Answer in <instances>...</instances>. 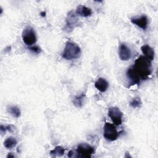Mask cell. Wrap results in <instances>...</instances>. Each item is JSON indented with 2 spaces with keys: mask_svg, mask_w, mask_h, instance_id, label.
<instances>
[{
  "mask_svg": "<svg viewBox=\"0 0 158 158\" xmlns=\"http://www.w3.org/2000/svg\"><path fill=\"white\" fill-rule=\"evenodd\" d=\"M133 67L143 80H147L152 73L151 61L144 56H139L137 58Z\"/></svg>",
  "mask_w": 158,
  "mask_h": 158,
  "instance_id": "1",
  "label": "cell"
},
{
  "mask_svg": "<svg viewBox=\"0 0 158 158\" xmlns=\"http://www.w3.org/2000/svg\"><path fill=\"white\" fill-rule=\"evenodd\" d=\"M81 55L80 48L75 43L67 41L62 52V56L66 60H73L78 59Z\"/></svg>",
  "mask_w": 158,
  "mask_h": 158,
  "instance_id": "2",
  "label": "cell"
},
{
  "mask_svg": "<svg viewBox=\"0 0 158 158\" xmlns=\"http://www.w3.org/2000/svg\"><path fill=\"white\" fill-rule=\"evenodd\" d=\"M22 37L24 43L28 46H31L36 42V33L30 26H27L23 28Z\"/></svg>",
  "mask_w": 158,
  "mask_h": 158,
  "instance_id": "3",
  "label": "cell"
},
{
  "mask_svg": "<svg viewBox=\"0 0 158 158\" xmlns=\"http://www.w3.org/2000/svg\"><path fill=\"white\" fill-rule=\"evenodd\" d=\"M103 136L108 141H114L116 140L119 135L114 125L106 122L103 128Z\"/></svg>",
  "mask_w": 158,
  "mask_h": 158,
  "instance_id": "4",
  "label": "cell"
},
{
  "mask_svg": "<svg viewBox=\"0 0 158 158\" xmlns=\"http://www.w3.org/2000/svg\"><path fill=\"white\" fill-rule=\"evenodd\" d=\"M76 152L78 154L77 157L88 158L94 154L95 150L94 147L87 143H81L78 145Z\"/></svg>",
  "mask_w": 158,
  "mask_h": 158,
  "instance_id": "5",
  "label": "cell"
},
{
  "mask_svg": "<svg viewBox=\"0 0 158 158\" xmlns=\"http://www.w3.org/2000/svg\"><path fill=\"white\" fill-rule=\"evenodd\" d=\"M108 115L115 125H120L122 123L123 113L117 107H110L108 109Z\"/></svg>",
  "mask_w": 158,
  "mask_h": 158,
  "instance_id": "6",
  "label": "cell"
},
{
  "mask_svg": "<svg viewBox=\"0 0 158 158\" xmlns=\"http://www.w3.org/2000/svg\"><path fill=\"white\" fill-rule=\"evenodd\" d=\"M66 23L65 27V30L70 32L74 28L78 25V19L77 16V14L73 10L70 11L66 17Z\"/></svg>",
  "mask_w": 158,
  "mask_h": 158,
  "instance_id": "7",
  "label": "cell"
},
{
  "mask_svg": "<svg viewBox=\"0 0 158 158\" xmlns=\"http://www.w3.org/2000/svg\"><path fill=\"white\" fill-rule=\"evenodd\" d=\"M127 77L129 79L130 83L131 85L139 84L141 80L139 75L136 72L133 66L128 68L127 70Z\"/></svg>",
  "mask_w": 158,
  "mask_h": 158,
  "instance_id": "8",
  "label": "cell"
},
{
  "mask_svg": "<svg viewBox=\"0 0 158 158\" xmlns=\"http://www.w3.org/2000/svg\"><path fill=\"white\" fill-rule=\"evenodd\" d=\"M118 55L122 60L126 61L129 60L131 56L130 49L125 43H122L119 46Z\"/></svg>",
  "mask_w": 158,
  "mask_h": 158,
  "instance_id": "9",
  "label": "cell"
},
{
  "mask_svg": "<svg viewBox=\"0 0 158 158\" xmlns=\"http://www.w3.org/2000/svg\"><path fill=\"white\" fill-rule=\"evenodd\" d=\"M131 22L143 30L146 29L148 25V19L146 15H142L137 18H131Z\"/></svg>",
  "mask_w": 158,
  "mask_h": 158,
  "instance_id": "10",
  "label": "cell"
},
{
  "mask_svg": "<svg viewBox=\"0 0 158 158\" xmlns=\"http://www.w3.org/2000/svg\"><path fill=\"white\" fill-rule=\"evenodd\" d=\"M94 86L96 87V88L98 90L103 93V92H105L107 89V88L109 87V83L105 78H99L95 81Z\"/></svg>",
  "mask_w": 158,
  "mask_h": 158,
  "instance_id": "11",
  "label": "cell"
},
{
  "mask_svg": "<svg viewBox=\"0 0 158 158\" xmlns=\"http://www.w3.org/2000/svg\"><path fill=\"white\" fill-rule=\"evenodd\" d=\"M141 50L144 54V57L149 59L150 61L154 60V51L148 44H144L141 46Z\"/></svg>",
  "mask_w": 158,
  "mask_h": 158,
  "instance_id": "12",
  "label": "cell"
},
{
  "mask_svg": "<svg viewBox=\"0 0 158 158\" xmlns=\"http://www.w3.org/2000/svg\"><path fill=\"white\" fill-rule=\"evenodd\" d=\"M75 13L81 17H86L90 16L92 14V10L90 8L87 7L86 6L79 5L77 6L76 9Z\"/></svg>",
  "mask_w": 158,
  "mask_h": 158,
  "instance_id": "13",
  "label": "cell"
},
{
  "mask_svg": "<svg viewBox=\"0 0 158 158\" xmlns=\"http://www.w3.org/2000/svg\"><path fill=\"white\" fill-rule=\"evenodd\" d=\"M17 143L16 139L12 136L8 137L4 141V146L7 149H12L14 148Z\"/></svg>",
  "mask_w": 158,
  "mask_h": 158,
  "instance_id": "14",
  "label": "cell"
},
{
  "mask_svg": "<svg viewBox=\"0 0 158 158\" xmlns=\"http://www.w3.org/2000/svg\"><path fill=\"white\" fill-rule=\"evenodd\" d=\"M65 152L64 148H63L62 146H57L55 147V148L50 151V155L54 157H60L64 155Z\"/></svg>",
  "mask_w": 158,
  "mask_h": 158,
  "instance_id": "15",
  "label": "cell"
},
{
  "mask_svg": "<svg viewBox=\"0 0 158 158\" xmlns=\"http://www.w3.org/2000/svg\"><path fill=\"white\" fill-rule=\"evenodd\" d=\"M85 98V94L84 93H81V94L75 96L73 99V104L77 107H81L83 104Z\"/></svg>",
  "mask_w": 158,
  "mask_h": 158,
  "instance_id": "16",
  "label": "cell"
},
{
  "mask_svg": "<svg viewBox=\"0 0 158 158\" xmlns=\"http://www.w3.org/2000/svg\"><path fill=\"white\" fill-rule=\"evenodd\" d=\"M8 112L15 118H19L21 115V111L19 108L15 106H11L7 107Z\"/></svg>",
  "mask_w": 158,
  "mask_h": 158,
  "instance_id": "17",
  "label": "cell"
},
{
  "mask_svg": "<svg viewBox=\"0 0 158 158\" xmlns=\"http://www.w3.org/2000/svg\"><path fill=\"white\" fill-rule=\"evenodd\" d=\"M130 106L133 108H138L140 107L141 106V99L138 97L134 98L130 102Z\"/></svg>",
  "mask_w": 158,
  "mask_h": 158,
  "instance_id": "18",
  "label": "cell"
},
{
  "mask_svg": "<svg viewBox=\"0 0 158 158\" xmlns=\"http://www.w3.org/2000/svg\"><path fill=\"white\" fill-rule=\"evenodd\" d=\"M29 49L36 54H39L40 52H41V49L38 46H31L29 48Z\"/></svg>",
  "mask_w": 158,
  "mask_h": 158,
  "instance_id": "19",
  "label": "cell"
},
{
  "mask_svg": "<svg viewBox=\"0 0 158 158\" xmlns=\"http://www.w3.org/2000/svg\"><path fill=\"white\" fill-rule=\"evenodd\" d=\"M6 129L10 132H13L15 129V127H14L13 125H8L6 126Z\"/></svg>",
  "mask_w": 158,
  "mask_h": 158,
  "instance_id": "20",
  "label": "cell"
},
{
  "mask_svg": "<svg viewBox=\"0 0 158 158\" xmlns=\"http://www.w3.org/2000/svg\"><path fill=\"white\" fill-rule=\"evenodd\" d=\"M0 130H1V133H5V132L7 131L6 126H4V125H1L0 126Z\"/></svg>",
  "mask_w": 158,
  "mask_h": 158,
  "instance_id": "21",
  "label": "cell"
},
{
  "mask_svg": "<svg viewBox=\"0 0 158 158\" xmlns=\"http://www.w3.org/2000/svg\"><path fill=\"white\" fill-rule=\"evenodd\" d=\"M74 153H75V152H74L73 151H70L69 152V153H68V157H72L75 156V154H74Z\"/></svg>",
  "mask_w": 158,
  "mask_h": 158,
  "instance_id": "22",
  "label": "cell"
},
{
  "mask_svg": "<svg viewBox=\"0 0 158 158\" xmlns=\"http://www.w3.org/2000/svg\"><path fill=\"white\" fill-rule=\"evenodd\" d=\"M40 15H41L42 17H45V16H46V12H45L44 11H42V12H41Z\"/></svg>",
  "mask_w": 158,
  "mask_h": 158,
  "instance_id": "23",
  "label": "cell"
},
{
  "mask_svg": "<svg viewBox=\"0 0 158 158\" xmlns=\"http://www.w3.org/2000/svg\"><path fill=\"white\" fill-rule=\"evenodd\" d=\"M14 157V156L12 155V153H9L8 155L7 156V157H8V158H9V157Z\"/></svg>",
  "mask_w": 158,
  "mask_h": 158,
  "instance_id": "24",
  "label": "cell"
}]
</instances>
